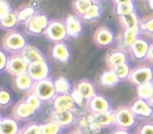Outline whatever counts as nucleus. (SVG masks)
I'll use <instances>...</instances> for the list:
<instances>
[{
    "mask_svg": "<svg viewBox=\"0 0 153 134\" xmlns=\"http://www.w3.org/2000/svg\"><path fill=\"white\" fill-rule=\"evenodd\" d=\"M1 45H2V49L5 51H7V53L19 54L27 45V38L20 31L12 30V31H8L4 36L2 42H1Z\"/></svg>",
    "mask_w": 153,
    "mask_h": 134,
    "instance_id": "obj_1",
    "label": "nucleus"
},
{
    "mask_svg": "<svg viewBox=\"0 0 153 134\" xmlns=\"http://www.w3.org/2000/svg\"><path fill=\"white\" fill-rule=\"evenodd\" d=\"M50 22L51 20H50L48 14L42 13V12H37L32 18H30L24 24L25 25V32L30 36L44 35V31L47 30Z\"/></svg>",
    "mask_w": 153,
    "mask_h": 134,
    "instance_id": "obj_2",
    "label": "nucleus"
},
{
    "mask_svg": "<svg viewBox=\"0 0 153 134\" xmlns=\"http://www.w3.org/2000/svg\"><path fill=\"white\" fill-rule=\"evenodd\" d=\"M42 102H50L55 98V96L57 95L55 91V86H54V80L50 78L36 81L32 90H31Z\"/></svg>",
    "mask_w": 153,
    "mask_h": 134,
    "instance_id": "obj_3",
    "label": "nucleus"
},
{
    "mask_svg": "<svg viewBox=\"0 0 153 134\" xmlns=\"http://www.w3.org/2000/svg\"><path fill=\"white\" fill-rule=\"evenodd\" d=\"M136 116L134 115V112L131 111L130 106H118L115 110V126L117 128H122V129H130L135 126L136 123Z\"/></svg>",
    "mask_w": 153,
    "mask_h": 134,
    "instance_id": "obj_4",
    "label": "nucleus"
},
{
    "mask_svg": "<svg viewBox=\"0 0 153 134\" xmlns=\"http://www.w3.org/2000/svg\"><path fill=\"white\" fill-rule=\"evenodd\" d=\"M44 36H45L47 39H49L54 43L65 42L68 38L65 22H62V20H51L49 23L47 30L44 31Z\"/></svg>",
    "mask_w": 153,
    "mask_h": 134,
    "instance_id": "obj_5",
    "label": "nucleus"
},
{
    "mask_svg": "<svg viewBox=\"0 0 153 134\" xmlns=\"http://www.w3.org/2000/svg\"><path fill=\"white\" fill-rule=\"evenodd\" d=\"M128 80L130 81V84H133L135 86L153 83V68L147 65L137 66L131 69Z\"/></svg>",
    "mask_w": 153,
    "mask_h": 134,
    "instance_id": "obj_6",
    "label": "nucleus"
},
{
    "mask_svg": "<svg viewBox=\"0 0 153 134\" xmlns=\"http://www.w3.org/2000/svg\"><path fill=\"white\" fill-rule=\"evenodd\" d=\"M27 67H29V62L24 59V56L20 53L19 54H12L8 57L6 72L10 73L13 77H17L19 74L26 73L27 72Z\"/></svg>",
    "mask_w": 153,
    "mask_h": 134,
    "instance_id": "obj_7",
    "label": "nucleus"
},
{
    "mask_svg": "<svg viewBox=\"0 0 153 134\" xmlns=\"http://www.w3.org/2000/svg\"><path fill=\"white\" fill-rule=\"evenodd\" d=\"M115 32L108 26H99L93 34V42L99 48H106L114 44Z\"/></svg>",
    "mask_w": 153,
    "mask_h": 134,
    "instance_id": "obj_8",
    "label": "nucleus"
},
{
    "mask_svg": "<svg viewBox=\"0 0 153 134\" xmlns=\"http://www.w3.org/2000/svg\"><path fill=\"white\" fill-rule=\"evenodd\" d=\"M26 73L36 83V81H39V80H43V79L49 78L50 66H49V63H48L47 60L32 62V63H29V67H27V72Z\"/></svg>",
    "mask_w": 153,
    "mask_h": 134,
    "instance_id": "obj_9",
    "label": "nucleus"
},
{
    "mask_svg": "<svg viewBox=\"0 0 153 134\" xmlns=\"http://www.w3.org/2000/svg\"><path fill=\"white\" fill-rule=\"evenodd\" d=\"M149 42L145 38V37H139L133 44L131 47L128 49L130 56L135 60V61H145L147 59V54H148V49H149Z\"/></svg>",
    "mask_w": 153,
    "mask_h": 134,
    "instance_id": "obj_10",
    "label": "nucleus"
},
{
    "mask_svg": "<svg viewBox=\"0 0 153 134\" xmlns=\"http://www.w3.org/2000/svg\"><path fill=\"white\" fill-rule=\"evenodd\" d=\"M51 106L54 111H75L76 105L71 96V93L66 95H56L51 100Z\"/></svg>",
    "mask_w": 153,
    "mask_h": 134,
    "instance_id": "obj_11",
    "label": "nucleus"
},
{
    "mask_svg": "<svg viewBox=\"0 0 153 134\" xmlns=\"http://www.w3.org/2000/svg\"><path fill=\"white\" fill-rule=\"evenodd\" d=\"M131 111L134 112V115L139 118H149L153 117V106L148 103V100L141 99V98H136L131 102V104L129 105Z\"/></svg>",
    "mask_w": 153,
    "mask_h": 134,
    "instance_id": "obj_12",
    "label": "nucleus"
},
{
    "mask_svg": "<svg viewBox=\"0 0 153 134\" xmlns=\"http://www.w3.org/2000/svg\"><path fill=\"white\" fill-rule=\"evenodd\" d=\"M65 25L69 38H78L82 34V22L81 18L76 14L67 16V18L65 19Z\"/></svg>",
    "mask_w": 153,
    "mask_h": 134,
    "instance_id": "obj_13",
    "label": "nucleus"
},
{
    "mask_svg": "<svg viewBox=\"0 0 153 134\" xmlns=\"http://www.w3.org/2000/svg\"><path fill=\"white\" fill-rule=\"evenodd\" d=\"M86 105H87L88 111L92 114H100V112L111 110V104L109 99L102 95H96L94 97H92L86 103Z\"/></svg>",
    "mask_w": 153,
    "mask_h": 134,
    "instance_id": "obj_14",
    "label": "nucleus"
},
{
    "mask_svg": "<svg viewBox=\"0 0 153 134\" xmlns=\"http://www.w3.org/2000/svg\"><path fill=\"white\" fill-rule=\"evenodd\" d=\"M140 26H133L129 29H123V32L120 37V48L121 49H129L131 47V44L140 37Z\"/></svg>",
    "mask_w": 153,
    "mask_h": 134,
    "instance_id": "obj_15",
    "label": "nucleus"
},
{
    "mask_svg": "<svg viewBox=\"0 0 153 134\" xmlns=\"http://www.w3.org/2000/svg\"><path fill=\"white\" fill-rule=\"evenodd\" d=\"M51 57L59 63H67L71 59V49L65 42L54 43L51 48Z\"/></svg>",
    "mask_w": 153,
    "mask_h": 134,
    "instance_id": "obj_16",
    "label": "nucleus"
},
{
    "mask_svg": "<svg viewBox=\"0 0 153 134\" xmlns=\"http://www.w3.org/2000/svg\"><path fill=\"white\" fill-rule=\"evenodd\" d=\"M105 62L108 65L109 68L114 69L120 65H123L126 62H128V55L123 49H116V50H111L108 53L106 57H105Z\"/></svg>",
    "mask_w": 153,
    "mask_h": 134,
    "instance_id": "obj_17",
    "label": "nucleus"
},
{
    "mask_svg": "<svg viewBox=\"0 0 153 134\" xmlns=\"http://www.w3.org/2000/svg\"><path fill=\"white\" fill-rule=\"evenodd\" d=\"M35 114H36V111L25 102V99L18 102L14 105V109H13V116H14L16 120H19V121L29 120Z\"/></svg>",
    "mask_w": 153,
    "mask_h": 134,
    "instance_id": "obj_18",
    "label": "nucleus"
},
{
    "mask_svg": "<svg viewBox=\"0 0 153 134\" xmlns=\"http://www.w3.org/2000/svg\"><path fill=\"white\" fill-rule=\"evenodd\" d=\"M20 54L24 56V59H25L29 63L47 60V56L44 55V53H43L39 48H37V47H35V45H30V44H27V45L25 47V49H24Z\"/></svg>",
    "mask_w": 153,
    "mask_h": 134,
    "instance_id": "obj_19",
    "label": "nucleus"
},
{
    "mask_svg": "<svg viewBox=\"0 0 153 134\" xmlns=\"http://www.w3.org/2000/svg\"><path fill=\"white\" fill-rule=\"evenodd\" d=\"M50 118L56 122L57 124H60L61 127H67V126H71L74 121H75V115H74V111H51V115H50Z\"/></svg>",
    "mask_w": 153,
    "mask_h": 134,
    "instance_id": "obj_20",
    "label": "nucleus"
},
{
    "mask_svg": "<svg viewBox=\"0 0 153 134\" xmlns=\"http://www.w3.org/2000/svg\"><path fill=\"white\" fill-rule=\"evenodd\" d=\"M82 96H84V98L88 102L92 97H94L97 93H96V89H94V85H93V83L91 81V80H88V79H80L78 83H76V85L74 86Z\"/></svg>",
    "mask_w": 153,
    "mask_h": 134,
    "instance_id": "obj_21",
    "label": "nucleus"
},
{
    "mask_svg": "<svg viewBox=\"0 0 153 134\" xmlns=\"http://www.w3.org/2000/svg\"><path fill=\"white\" fill-rule=\"evenodd\" d=\"M121 80L118 79V77L116 75L115 71L111 69V68H108L106 71H104L100 77H99V84L103 86V87H106V89H110V87H114L116 86Z\"/></svg>",
    "mask_w": 153,
    "mask_h": 134,
    "instance_id": "obj_22",
    "label": "nucleus"
},
{
    "mask_svg": "<svg viewBox=\"0 0 153 134\" xmlns=\"http://www.w3.org/2000/svg\"><path fill=\"white\" fill-rule=\"evenodd\" d=\"M20 127L18 123V120L4 117L2 122L0 124V134H19Z\"/></svg>",
    "mask_w": 153,
    "mask_h": 134,
    "instance_id": "obj_23",
    "label": "nucleus"
},
{
    "mask_svg": "<svg viewBox=\"0 0 153 134\" xmlns=\"http://www.w3.org/2000/svg\"><path fill=\"white\" fill-rule=\"evenodd\" d=\"M33 85H35V81L27 73H23L14 77V86L19 91H30L32 90Z\"/></svg>",
    "mask_w": 153,
    "mask_h": 134,
    "instance_id": "obj_24",
    "label": "nucleus"
},
{
    "mask_svg": "<svg viewBox=\"0 0 153 134\" xmlns=\"http://www.w3.org/2000/svg\"><path fill=\"white\" fill-rule=\"evenodd\" d=\"M94 121L102 127H110L115 124V111L114 110H109L105 112H100V114H93Z\"/></svg>",
    "mask_w": 153,
    "mask_h": 134,
    "instance_id": "obj_25",
    "label": "nucleus"
},
{
    "mask_svg": "<svg viewBox=\"0 0 153 134\" xmlns=\"http://www.w3.org/2000/svg\"><path fill=\"white\" fill-rule=\"evenodd\" d=\"M54 86H55V91L57 95H66V93H71L72 89V83L67 77L60 75L57 78L54 79Z\"/></svg>",
    "mask_w": 153,
    "mask_h": 134,
    "instance_id": "obj_26",
    "label": "nucleus"
},
{
    "mask_svg": "<svg viewBox=\"0 0 153 134\" xmlns=\"http://www.w3.org/2000/svg\"><path fill=\"white\" fill-rule=\"evenodd\" d=\"M94 2H98V1L97 0H73L72 6H73L74 14L79 16L81 18Z\"/></svg>",
    "mask_w": 153,
    "mask_h": 134,
    "instance_id": "obj_27",
    "label": "nucleus"
},
{
    "mask_svg": "<svg viewBox=\"0 0 153 134\" xmlns=\"http://www.w3.org/2000/svg\"><path fill=\"white\" fill-rule=\"evenodd\" d=\"M37 12H38V11H37L33 6H31V5L23 6V7H20L18 11H16L19 23H24V24H25L30 18H32Z\"/></svg>",
    "mask_w": 153,
    "mask_h": 134,
    "instance_id": "obj_28",
    "label": "nucleus"
},
{
    "mask_svg": "<svg viewBox=\"0 0 153 134\" xmlns=\"http://www.w3.org/2000/svg\"><path fill=\"white\" fill-rule=\"evenodd\" d=\"M102 12H103V10H102V5H100V2H94L90 8H88V11L81 17V19L84 20V22H94V20H97L100 16H102Z\"/></svg>",
    "mask_w": 153,
    "mask_h": 134,
    "instance_id": "obj_29",
    "label": "nucleus"
},
{
    "mask_svg": "<svg viewBox=\"0 0 153 134\" xmlns=\"http://www.w3.org/2000/svg\"><path fill=\"white\" fill-rule=\"evenodd\" d=\"M118 20H120V24H121V26L123 29H129V28L136 26L140 23V18H139L136 11L133 12V13H129V14L118 17Z\"/></svg>",
    "mask_w": 153,
    "mask_h": 134,
    "instance_id": "obj_30",
    "label": "nucleus"
},
{
    "mask_svg": "<svg viewBox=\"0 0 153 134\" xmlns=\"http://www.w3.org/2000/svg\"><path fill=\"white\" fill-rule=\"evenodd\" d=\"M18 24H19V20H18L17 13L14 11H12L10 14H7L5 18H2L0 20V28L4 30H7V31H12Z\"/></svg>",
    "mask_w": 153,
    "mask_h": 134,
    "instance_id": "obj_31",
    "label": "nucleus"
},
{
    "mask_svg": "<svg viewBox=\"0 0 153 134\" xmlns=\"http://www.w3.org/2000/svg\"><path fill=\"white\" fill-rule=\"evenodd\" d=\"M61 132H62V127L56 122H54L53 120L41 123L39 134H61Z\"/></svg>",
    "mask_w": 153,
    "mask_h": 134,
    "instance_id": "obj_32",
    "label": "nucleus"
},
{
    "mask_svg": "<svg viewBox=\"0 0 153 134\" xmlns=\"http://www.w3.org/2000/svg\"><path fill=\"white\" fill-rule=\"evenodd\" d=\"M152 91H153L152 83L142 84V85L136 86V96H137V98H141V99H145V100H149V98L152 96Z\"/></svg>",
    "mask_w": 153,
    "mask_h": 134,
    "instance_id": "obj_33",
    "label": "nucleus"
},
{
    "mask_svg": "<svg viewBox=\"0 0 153 134\" xmlns=\"http://www.w3.org/2000/svg\"><path fill=\"white\" fill-rule=\"evenodd\" d=\"M115 12L118 17L133 13V12H135V4H134V1H129V2H123V4L116 5L115 6Z\"/></svg>",
    "mask_w": 153,
    "mask_h": 134,
    "instance_id": "obj_34",
    "label": "nucleus"
},
{
    "mask_svg": "<svg viewBox=\"0 0 153 134\" xmlns=\"http://www.w3.org/2000/svg\"><path fill=\"white\" fill-rule=\"evenodd\" d=\"M139 26H140V31L142 34L153 37V16L147 17L145 19H140Z\"/></svg>",
    "mask_w": 153,
    "mask_h": 134,
    "instance_id": "obj_35",
    "label": "nucleus"
},
{
    "mask_svg": "<svg viewBox=\"0 0 153 134\" xmlns=\"http://www.w3.org/2000/svg\"><path fill=\"white\" fill-rule=\"evenodd\" d=\"M114 71H115V73L118 77L120 80H128L129 79V75H130V72H131V68H130L129 63L126 62V63L120 65L116 68H114Z\"/></svg>",
    "mask_w": 153,
    "mask_h": 134,
    "instance_id": "obj_36",
    "label": "nucleus"
},
{
    "mask_svg": "<svg viewBox=\"0 0 153 134\" xmlns=\"http://www.w3.org/2000/svg\"><path fill=\"white\" fill-rule=\"evenodd\" d=\"M24 99H25V102H26V103H27L35 111H37V110L41 108V105H42V100H41L33 92L29 93Z\"/></svg>",
    "mask_w": 153,
    "mask_h": 134,
    "instance_id": "obj_37",
    "label": "nucleus"
},
{
    "mask_svg": "<svg viewBox=\"0 0 153 134\" xmlns=\"http://www.w3.org/2000/svg\"><path fill=\"white\" fill-rule=\"evenodd\" d=\"M39 132H41V124L32 122V123H29L25 127L20 128L19 134H39Z\"/></svg>",
    "mask_w": 153,
    "mask_h": 134,
    "instance_id": "obj_38",
    "label": "nucleus"
},
{
    "mask_svg": "<svg viewBox=\"0 0 153 134\" xmlns=\"http://www.w3.org/2000/svg\"><path fill=\"white\" fill-rule=\"evenodd\" d=\"M11 100H12V97H11L10 91H8L7 89L1 87V89H0V106L4 108V106L10 105Z\"/></svg>",
    "mask_w": 153,
    "mask_h": 134,
    "instance_id": "obj_39",
    "label": "nucleus"
},
{
    "mask_svg": "<svg viewBox=\"0 0 153 134\" xmlns=\"http://www.w3.org/2000/svg\"><path fill=\"white\" fill-rule=\"evenodd\" d=\"M71 96H72V98H73V100H74L76 106H82L85 103H87V100L84 98V96L75 87H73V90L71 91Z\"/></svg>",
    "mask_w": 153,
    "mask_h": 134,
    "instance_id": "obj_40",
    "label": "nucleus"
},
{
    "mask_svg": "<svg viewBox=\"0 0 153 134\" xmlns=\"http://www.w3.org/2000/svg\"><path fill=\"white\" fill-rule=\"evenodd\" d=\"M12 6L7 0H0V20L12 12Z\"/></svg>",
    "mask_w": 153,
    "mask_h": 134,
    "instance_id": "obj_41",
    "label": "nucleus"
},
{
    "mask_svg": "<svg viewBox=\"0 0 153 134\" xmlns=\"http://www.w3.org/2000/svg\"><path fill=\"white\" fill-rule=\"evenodd\" d=\"M8 55L7 51H5L2 48H0V72L6 71L7 67V62H8Z\"/></svg>",
    "mask_w": 153,
    "mask_h": 134,
    "instance_id": "obj_42",
    "label": "nucleus"
},
{
    "mask_svg": "<svg viewBox=\"0 0 153 134\" xmlns=\"http://www.w3.org/2000/svg\"><path fill=\"white\" fill-rule=\"evenodd\" d=\"M137 134H153V122H146L137 129Z\"/></svg>",
    "mask_w": 153,
    "mask_h": 134,
    "instance_id": "obj_43",
    "label": "nucleus"
},
{
    "mask_svg": "<svg viewBox=\"0 0 153 134\" xmlns=\"http://www.w3.org/2000/svg\"><path fill=\"white\" fill-rule=\"evenodd\" d=\"M149 63L153 65V42L149 44V49H148V54H147V59H146Z\"/></svg>",
    "mask_w": 153,
    "mask_h": 134,
    "instance_id": "obj_44",
    "label": "nucleus"
},
{
    "mask_svg": "<svg viewBox=\"0 0 153 134\" xmlns=\"http://www.w3.org/2000/svg\"><path fill=\"white\" fill-rule=\"evenodd\" d=\"M111 134H131L128 129H122V128H116L115 130L111 132Z\"/></svg>",
    "mask_w": 153,
    "mask_h": 134,
    "instance_id": "obj_45",
    "label": "nucleus"
},
{
    "mask_svg": "<svg viewBox=\"0 0 153 134\" xmlns=\"http://www.w3.org/2000/svg\"><path fill=\"white\" fill-rule=\"evenodd\" d=\"M129 1H134V0H112V2L116 5H120V4H123V2H129Z\"/></svg>",
    "mask_w": 153,
    "mask_h": 134,
    "instance_id": "obj_46",
    "label": "nucleus"
},
{
    "mask_svg": "<svg viewBox=\"0 0 153 134\" xmlns=\"http://www.w3.org/2000/svg\"><path fill=\"white\" fill-rule=\"evenodd\" d=\"M147 2H148V7H149V8L153 11V0H148Z\"/></svg>",
    "mask_w": 153,
    "mask_h": 134,
    "instance_id": "obj_47",
    "label": "nucleus"
},
{
    "mask_svg": "<svg viewBox=\"0 0 153 134\" xmlns=\"http://www.w3.org/2000/svg\"><path fill=\"white\" fill-rule=\"evenodd\" d=\"M69 134H84V133H82L80 129H78V130H73V132H71Z\"/></svg>",
    "mask_w": 153,
    "mask_h": 134,
    "instance_id": "obj_48",
    "label": "nucleus"
},
{
    "mask_svg": "<svg viewBox=\"0 0 153 134\" xmlns=\"http://www.w3.org/2000/svg\"><path fill=\"white\" fill-rule=\"evenodd\" d=\"M152 86H153V83H152ZM148 103L153 106V91H152V96H151V98H149V100H148Z\"/></svg>",
    "mask_w": 153,
    "mask_h": 134,
    "instance_id": "obj_49",
    "label": "nucleus"
},
{
    "mask_svg": "<svg viewBox=\"0 0 153 134\" xmlns=\"http://www.w3.org/2000/svg\"><path fill=\"white\" fill-rule=\"evenodd\" d=\"M2 118H4V117H2L1 115H0V124H1V122H2Z\"/></svg>",
    "mask_w": 153,
    "mask_h": 134,
    "instance_id": "obj_50",
    "label": "nucleus"
},
{
    "mask_svg": "<svg viewBox=\"0 0 153 134\" xmlns=\"http://www.w3.org/2000/svg\"><path fill=\"white\" fill-rule=\"evenodd\" d=\"M97 1H98V2H100V1H103V0H97Z\"/></svg>",
    "mask_w": 153,
    "mask_h": 134,
    "instance_id": "obj_51",
    "label": "nucleus"
},
{
    "mask_svg": "<svg viewBox=\"0 0 153 134\" xmlns=\"http://www.w3.org/2000/svg\"><path fill=\"white\" fill-rule=\"evenodd\" d=\"M143 1H148V0H143Z\"/></svg>",
    "mask_w": 153,
    "mask_h": 134,
    "instance_id": "obj_52",
    "label": "nucleus"
}]
</instances>
